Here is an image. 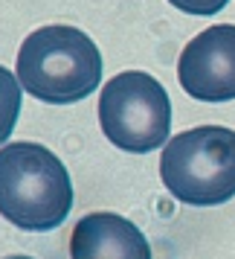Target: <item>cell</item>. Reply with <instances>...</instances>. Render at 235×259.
I'll use <instances>...</instances> for the list:
<instances>
[{
	"mask_svg": "<svg viewBox=\"0 0 235 259\" xmlns=\"http://www.w3.org/2000/svg\"><path fill=\"white\" fill-rule=\"evenodd\" d=\"M70 259H151V245L128 219L116 212H90L73 227Z\"/></svg>",
	"mask_w": 235,
	"mask_h": 259,
	"instance_id": "8992f818",
	"label": "cell"
},
{
	"mask_svg": "<svg viewBox=\"0 0 235 259\" xmlns=\"http://www.w3.org/2000/svg\"><path fill=\"white\" fill-rule=\"evenodd\" d=\"M6 259H32V256H6Z\"/></svg>",
	"mask_w": 235,
	"mask_h": 259,
	"instance_id": "ba28073f",
	"label": "cell"
},
{
	"mask_svg": "<svg viewBox=\"0 0 235 259\" xmlns=\"http://www.w3.org/2000/svg\"><path fill=\"white\" fill-rule=\"evenodd\" d=\"M160 178L189 207H215L235 198V131L200 125L171 137L160 154Z\"/></svg>",
	"mask_w": 235,
	"mask_h": 259,
	"instance_id": "3957f363",
	"label": "cell"
},
{
	"mask_svg": "<svg viewBox=\"0 0 235 259\" xmlns=\"http://www.w3.org/2000/svg\"><path fill=\"white\" fill-rule=\"evenodd\" d=\"M177 79L200 102L235 99V26L215 24L192 38L180 53Z\"/></svg>",
	"mask_w": 235,
	"mask_h": 259,
	"instance_id": "5b68a950",
	"label": "cell"
},
{
	"mask_svg": "<svg viewBox=\"0 0 235 259\" xmlns=\"http://www.w3.org/2000/svg\"><path fill=\"white\" fill-rule=\"evenodd\" d=\"M99 125L122 152L145 154L168 143L171 102L165 88L142 70H125L102 84Z\"/></svg>",
	"mask_w": 235,
	"mask_h": 259,
	"instance_id": "277c9868",
	"label": "cell"
},
{
	"mask_svg": "<svg viewBox=\"0 0 235 259\" xmlns=\"http://www.w3.org/2000/svg\"><path fill=\"white\" fill-rule=\"evenodd\" d=\"M168 3L177 6L180 12H186V15H200V18H206V15H218L229 0H168Z\"/></svg>",
	"mask_w": 235,
	"mask_h": 259,
	"instance_id": "52a82bcc",
	"label": "cell"
},
{
	"mask_svg": "<svg viewBox=\"0 0 235 259\" xmlns=\"http://www.w3.org/2000/svg\"><path fill=\"white\" fill-rule=\"evenodd\" d=\"M73 181L41 143H9L0 152V212L21 230L47 233L70 215Z\"/></svg>",
	"mask_w": 235,
	"mask_h": 259,
	"instance_id": "6da1fadb",
	"label": "cell"
},
{
	"mask_svg": "<svg viewBox=\"0 0 235 259\" xmlns=\"http://www.w3.org/2000/svg\"><path fill=\"white\" fill-rule=\"evenodd\" d=\"M18 79L29 96L49 105H73L102 82V56L93 38L76 26H41L18 50Z\"/></svg>",
	"mask_w": 235,
	"mask_h": 259,
	"instance_id": "7a4b0ae2",
	"label": "cell"
}]
</instances>
